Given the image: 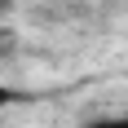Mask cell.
Instances as JSON below:
<instances>
[{
  "instance_id": "cell-2",
  "label": "cell",
  "mask_w": 128,
  "mask_h": 128,
  "mask_svg": "<svg viewBox=\"0 0 128 128\" xmlns=\"http://www.w3.org/2000/svg\"><path fill=\"white\" fill-rule=\"evenodd\" d=\"M18 102H26V93L13 84H0V106H18Z\"/></svg>"
},
{
  "instance_id": "cell-3",
  "label": "cell",
  "mask_w": 128,
  "mask_h": 128,
  "mask_svg": "<svg viewBox=\"0 0 128 128\" xmlns=\"http://www.w3.org/2000/svg\"><path fill=\"white\" fill-rule=\"evenodd\" d=\"M13 9V0H0V18H4V13H9Z\"/></svg>"
},
{
  "instance_id": "cell-1",
  "label": "cell",
  "mask_w": 128,
  "mask_h": 128,
  "mask_svg": "<svg viewBox=\"0 0 128 128\" xmlns=\"http://www.w3.org/2000/svg\"><path fill=\"white\" fill-rule=\"evenodd\" d=\"M84 128H128V110H119V115H97V119H88Z\"/></svg>"
}]
</instances>
